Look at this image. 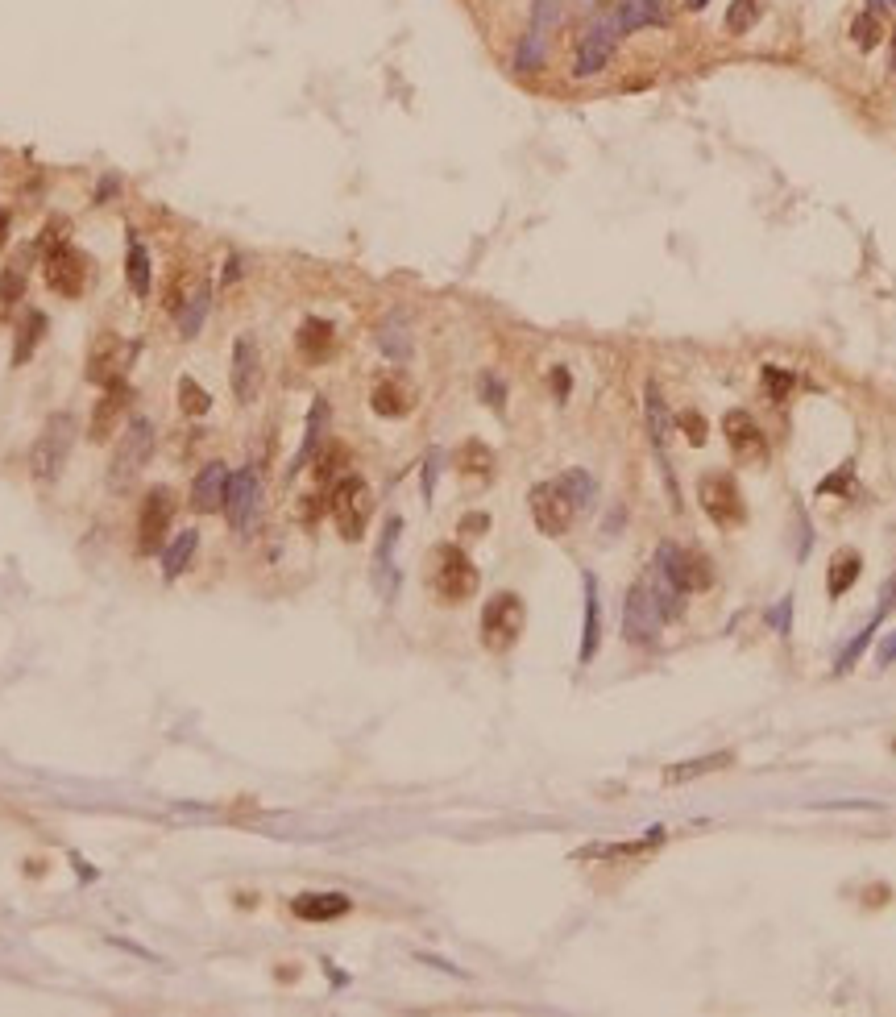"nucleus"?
<instances>
[{"label":"nucleus","instance_id":"obj_1","mask_svg":"<svg viewBox=\"0 0 896 1017\" xmlns=\"http://www.w3.org/2000/svg\"><path fill=\"white\" fill-rule=\"evenodd\" d=\"M478 586H482V573H478V565H473L457 544L436 548V557H432V590H436L440 602H448V607H461V602H469L473 594H478Z\"/></svg>","mask_w":896,"mask_h":1017},{"label":"nucleus","instance_id":"obj_2","mask_svg":"<svg viewBox=\"0 0 896 1017\" xmlns=\"http://www.w3.org/2000/svg\"><path fill=\"white\" fill-rule=\"evenodd\" d=\"M75 416H67V411H59V416H50L46 424H42V432H38V441H34V449H30V474L38 478V482H54L63 474V465H67V457H71V445H75Z\"/></svg>","mask_w":896,"mask_h":1017},{"label":"nucleus","instance_id":"obj_3","mask_svg":"<svg viewBox=\"0 0 896 1017\" xmlns=\"http://www.w3.org/2000/svg\"><path fill=\"white\" fill-rule=\"evenodd\" d=\"M328 511H332L336 532H341L345 540H361V536H366V528H370V515H374V490L366 486V478L349 474V478L336 482Z\"/></svg>","mask_w":896,"mask_h":1017},{"label":"nucleus","instance_id":"obj_4","mask_svg":"<svg viewBox=\"0 0 896 1017\" xmlns=\"http://www.w3.org/2000/svg\"><path fill=\"white\" fill-rule=\"evenodd\" d=\"M150 453H154V424H150L146 416H137V420L125 428V436L117 441V449H112V461H108V490H125L137 474L146 470Z\"/></svg>","mask_w":896,"mask_h":1017},{"label":"nucleus","instance_id":"obj_5","mask_svg":"<svg viewBox=\"0 0 896 1017\" xmlns=\"http://www.w3.org/2000/svg\"><path fill=\"white\" fill-rule=\"evenodd\" d=\"M523 623H527L523 598L511 594V590L494 594L482 607V644L490 652H511L519 644V636H523Z\"/></svg>","mask_w":896,"mask_h":1017},{"label":"nucleus","instance_id":"obj_6","mask_svg":"<svg viewBox=\"0 0 896 1017\" xmlns=\"http://www.w3.org/2000/svg\"><path fill=\"white\" fill-rule=\"evenodd\" d=\"M42 274H46V287L63 299H79L88 291V274H92V258L75 250L71 241H59L46 250V262H42Z\"/></svg>","mask_w":896,"mask_h":1017},{"label":"nucleus","instance_id":"obj_7","mask_svg":"<svg viewBox=\"0 0 896 1017\" xmlns=\"http://www.w3.org/2000/svg\"><path fill=\"white\" fill-rule=\"evenodd\" d=\"M656 569H660L677 590H685V594H697V590H710V586H714V565H710L706 553H697V548L660 544V548H656Z\"/></svg>","mask_w":896,"mask_h":1017},{"label":"nucleus","instance_id":"obj_8","mask_svg":"<svg viewBox=\"0 0 896 1017\" xmlns=\"http://www.w3.org/2000/svg\"><path fill=\"white\" fill-rule=\"evenodd\" d=\"M133 357H137V345L133 341H125V337H117V333H100L96 341H92V349H88V382L92 387H117V382H125V374H129V366H133Z\"/></svg>","mask_w":896,"mask_h":1017},{"label":"nucleus","instance_id":"obj_9","mask_svg":"<svg viewBox=\"0 0 896 1017\" xmlns=\"http://www.w3.org/2000/svg\"><path fill=\"white\" fill-rule=\"evenodd\" d=\"M619 38H623V25H619V17H614V9L598 13L590 25H585V34L577 42V67H573V75H581V79L598 75L614 59V46H619Z\"/></svg>","mask_w":896,"mask_h":1017},{"label":"nucleus","instance_id":"obj_10","mask_svg":"<svg viewBox=\"0 0 896 1017\" xmlns=\"http://www.w3.org/2000/svg\"><path fill=\"white\" fill-rule=\"evenodd\" d=\"M697 503H702V511L714 519L718 528H726V532L747 524L743 490L735 486V478H731V474H706L702 482H697Z\"/></svg>","mask_w":896,"mask_h":1017},{"label":"nucleus","instance_id":"obj_11","mask_svg":"<svg viewBox=\"0 0 896 1017\" xmlns=\"http://www.w3.org/2000/svg\"><path fill=\"white\" fill-rule=\"evenodd\" d=\"M258 511H262V482L254 470H237L229 478V494H224V519L237 536H249L258 528Z\"/></svg>","mask_w":896,"mask_h":1017},{"label":"nucleus","instance_id":"obj_12","mask_svg":"<svg viewBox=\"0 0 896 1017\" xmlns=\"http://www.w3.org/2000/svg\"><path fill=\"white\" fill-rule=\"evenodd\" d=\"M527 503H531V519H536V528H540L544 536H565V532L573 528V519H577V507H573L569 494L560 490V482H540V486H531Z\"/></svg>","mask_w":896,"mask_h":1017},{"label":"nucleus","instance_id":"obj_13","mask_svg":"<svg viewBox=\"0 0 896 1017\" xmlns=\"http://www.w3.org/2000/svg\"><path fill=\"white\" fill-rule=\"evenodd\" d=\"M660 627H664V615H660V607H656V598H652L648 582H635V586L627 590V602H623V636H627L631 644L652 648L656 636H660Z\"/></svg>","mask_w":896,"mask_h":1017},{"label":"nucleus","instance_id":"obj_14","mask_svg":"<svg viewBox=\"0 0 896 1017\" xmlns=\"http://www.w3.org/2000/svg\"><path fill=\"white\" fill-rule=\"evenodd\" d=\"M175 519V490L171 486H154L142 499V515H137V553H158V544L171 532Z\"/></svg>","mask_w":896,"mask_h":1017},{"label":"nucleus","instance_id":"obj_15","mask_svg":"<svg viewBox=\"0 0 896 1017\" xmlns=\"http://www.w3.org/2000/svg\"><path fill=\"white\" fill-rule=\"evenodd\" d=\"M229 382H233L237 403H258V395H262V349H258L254 333H241L233 341V374H229Z\"/></svg>","mask_w":896,"mask_h":1017},{"label":"nucleus","instance_id":"obj_16","mask_svg":"<svg viewBox=\"0 0 896 1017\" xmlns=\"http://www.w3.org/2000/svg\"><path fill=\"white\" fill-rule=\"evenodd\" d=\"M722 432H726V445H731V453L739 461L760 465L768 457V436H764L760 424L747 416V411H726V416H722Z\"/></svg>","mask_w":896,"mask_h":1017},{"label":"nucleus","instance_id":"obj_17","mask_svg":"<svg viewBox=\"0 0 896 1017\" xmlns=\"http://www.w3.org/2000/svg\"><path fill=\"white\" fill-rule=\"evenodd\" d=\"M129 399H133V387H129V382H117V387H108V391L100 395V403L92 407V420H88V441H92V445H104V441H112V436H117V428L125 424Z\"/></svg>","mask_w":896,"mask_h":1017},{"label":"nucleus","instance_id":"obj_18","mask_svg":"<svg viewBox=\"0 0 896 1017\" xmlns=\"http://www.w3.org/2000/svg\"><path fill=\"white\" fill-rule=\"evenodd\" d=\"M229 465L224 461H208L200 474H195V482H191V507L200 511V515H216V511H224V494H229Z\"/></svg>","mask_w":896,"mask_h":1017},{"label":"nucleus","instance_id":"obj_19","mask_svg":"<svg viewBox=\"0 0 896 1017\" xmlns=\"http://www.w3.org/2000/svg\"><path fill=\"white\" fill-rule=\"evenodd\" d=\"M370 407L378 411L382 420H403V416H411V407H415V391L407 387L399 374H390V378H382L378 387H374Z\"/></svg>","mask_w":896,"mask_h":1017},{"label":"nucleus","instance_id":"obj_20","mask_svg":"<svg viewBox=\"0 0 896 1017\" xmlns=\"http://www.w3.org/2000/svg\"><path fill=\"white\" fill-rule=\"evenodd\" d=\"M295 349L303 353V362H312V366L328 362L332 349H336V333H332V324H328V320H320V316H307V320L299 324V333H295Z\"/></svg>","mask_w":896,"mask_h":1017},{"label":"nucleus","instance_id":"obj_21","mask_svg":"<svg viewBox=\"0 0 896 1017\" xmlns=\"http://www.w3.org/2000/svg\"><path fill=\"white\" fill-rule=\"evenodd\" d=\"M353 910V901L345 893H299L291 901V914L303 922H332V918H345Z\"/></svg>","mask_w":896,"mask_h":1017},{"label":"nucleus","instance_id":"obj_22","mask_svg":"<svg viewBox=\"0 0 896 1017\" xmlns=\"http://www.w3.org/2000/svg\"><path fill=\"white\" fill-rule=\"evenodd\" d=\"M30 262H34V250H21L5 262L0 270V316H9L21 299H25V283H30Z\"/></svg>","mask_w":896,"mask_h":1017},{"label":"nucleus","instance_id":"obj_23","mask_svg":"<svg viewBox=\"0 0 896 1017\" xmlns=\"http://www.w3.org/2000/svg\"><path fill=\"white\" fill-rule=\"evenodd\" d=\"M581 586H585V631H581V652H577V661L590 665L594 652H598V640H602V602H598V582H594V573H585Z\"/></svg>","mask_w":896,"mask_h":1017},{"label":"nucleus","instance_id":"obj_24","mask_svg":"<svg viewBox=\"0 0 896 1017\" xmlns=\"http://www.w3.org/2000/svg\"><path fill=\"white\" fill-rule=\"evenodd\" d=\"M195 553H200V532H195V528H183L171 544L162 548V577H166V582H175V577H183V573L191 569Z\"/></svg>","mask_w":896,"mask_h":1017},{"label":"nucleus","instance_id":"obj_25","mask_svg":"<svg viewBox=\"0 0 896 1017\" xmlns=\"http://www.w3.org/2000/svg\"><path fill=\"white\" fill-rule=\"evenodd\" d=\"M324 432H328V403L324 399H316L312 403V416H307V432H303V445H299V453L291 457V470L287 474H299L307 461H312L316 453H320V445H324Z\"/></svg>","mask_w":896,"mask_h":1017},{"label":"nucleus","instance_id":"obj_26","mask_svg":"<svg viewBox=\"0 0 896 1017\" xmlns=\"http://www.w3.org/2000/svg\"><path fill=\"white\" fill-rule=\"evenodd\" d=\"M614 17H619L623 34H627V30H643V25H664L668 9L660 5V0H619V5H614Z\"/></svg>","mask_w":896,"mask_h":1017},{"label":"nucleus","instance_id":"obj_27","mask_svg":"<svg viewBox=\"0 0 896 1017\" xmlns=\"http://www.w3.org/2000/svg\"><path fill=\"white\" fill-rule=\"evenodd\" d=\"M403 532V519H390L382 544H378V557H374V582L382 590V598H395V565H390V553H395V540Z\"/></svg>","mask_w":896,"mask_h":1017},{"label":"nucleus","instance_id":"obj_28","mask_svg":"<svg viewBox=\"0 0 896 1017\" xmlns=\"http://www.w3.org/2000/svg\"><path fill=\"white\" fill-rule=\"evenodd\" d=\"M643 399H648V428H652V445H656V453H660V461H664V474H668V403H664V395H660V387L656 382H648V391H643Z\"/></svg>","mask_w":896,"mask_h":1017},{"label":"nucleus","instance_id":"obj_29","mask_svg":"<svg viewBox=\"0 0 896 1017\" xmlns=\"http://www.w3.org/2000/svg\"><path fill=\"white\" fill-rule=\"evenodd\" d=\"M735 764V752H714V756H697V760H685V764H672L664 781L668 785H685L693 777H706V773H718V768H731Z\"/></svg>","mask_w":896,"mask_h":1017},{"label":"nucleus","instance_id":"obj_30","mask_svg":"<svg viewBox=\"0 0 896 1017\" xmlns=\"http://www.w3.org/2000/svg\"><path fill=\"white\" fill-rule=\"evenodd\" d=\"M125 279H129V291L137 295V299H146L150 295V283H154V262H150V254H146V245L142 241H129V262H125Z\"/></svg>","mask_w":896,"mask_h":1017},{"label":"nucleus","instance_id":"obj_31","mask_svg":"<svg viewBox=\"0 0 896 1017\" xmlns=\"http://www.w3.org/2000/svg\"><path fill=\"white\" fill-rule=\"evenodd\" d=\"M46 337V316L38 312V308H30L25 312V320H21V328H17V345H13V366H25L34 357V349H38V341Z\"/></svg>","mask_w":896,"mask_h":1017},{"label":"nucleus","instance_id":"obj_32","mask_svg":"<svg viewBox=\"0 0 896 1017\" xmlns=\"http://www.w3.org/2000/svg\"><path fill=\"white\" fill-rule=\"evenodd\" d=\"M195 287H200V274L187 270V266H175V270H171V283H166V291H162V308L171 312V316H179L183 304L195 295Z\"/></svg>","mask_w":896,"mask_h":1017},{"label":"nucleus","instance_id":"obj_33","mask_svg":"<svg viewBox=\"0 0 896 1017\" xmlns=\"http://www.w3.org/2000/svg\"><path fill=\"white\" fill-rule=\"evenodd\" d=\"M208 308H212V287H208V279H200V287H195V295L183 304V312H179V333L191 341L195 333L204 328V316H208Z\"/></svg>","mask_w":896,"mask_h":1017},{"label":"nucleus","instance_id":"obj_34","mask_svg":"<svg viewBox=\"0 0 896 1017\" xmlns=\"http://www.w3.org/2000/svg\"><path fill=\"white\" fill-rule=\"evenodd\" d=\"M859 569H863V561H859V553H838L834 561H830V577H826V590H830V598H843L855 582H859Z\"/></svg>","mask_w":896,"mask_h":1017},{"label":"nucleus","instance_id":"obj_35","mask_svg":"<svg viewBox=\"0 0 896 1017\" xmlns=\"http://www.w3.org/2000/svg\"><path fill=\"white\" fill-rule=\"evenodd\" d=\"M457 470L461 474H473V478H490L494 474V449L482 445V441H465L457 449Z\"/></svg>","mask_w":896,"mask_h":1017},{"label":"nucleus","instance_id":"obj_36","mask_svg":"<svg viewBox=\"0 0 896 1017\" xmlns=\"http://www.w3.org/2000/svg\"><path fill=\"white\" fill-rule=\"evenodd\" d=\"M378 345H382V353L390 357V362H407L411 357V337H407V324L395 316V320H386L382 328H378Z\"/></svg>","mask_w":896,"mask_h":1017},{"label":"nucleus","instance_id":"obj_37","mask_svg":"<svg viewBox=\"0 0 896 1017\" xmlns=\"http://www.w3.org/2000/svg\"><path fill=\"white\" fill-rule=\"evenodd\" d=\"M556 482H560V490H565L569 499H573V507H577V511H585V507H590V503H594V494H598L594 478L585 474V470H565V474H560Z\"/></svg>","mask_w":896,"mask_h":1017},{"label":"nucleus","instance_id":"obj_38","mask_svg":"<svg viewBox=\"0 0 896 1017\" xmlns=\"http://www.w3.org/2000/svg\"><path fill=\"white\" fill-rule=\"evenodd\" d=\"M179 407H183V416H208L212 411V395L200 387L195 378H179Z\"/></svg>","mask_w":896,"mask_h":1017},{"label":"nucleus","instance_id":"obj_39","mask_svg":"<svg viewBox=\"0 0 896 1017\" xmlns=\"http://www.w3.org/2000/svg\"><path fill=\"white\" fill-rule=\"evenodd\" d=\"M851 38H855V46L859 50H876L880 42H884V25H880V17L867 9V13H859L855 17V25H851Z\"/></svg>","mask_w":896,"mask_h":1017},{"label":"nucleus","instance_id":"obj_40","mask_svg":"<svg viewBox=\"0 0 896 1017\" xmlns=\"http://www.w3.org/2000/svg\"><path fill=\"white\" fill-rule=\"evenodd\" d=\"M760 13H764L760 0H735V5L726 9V30H731V34H747L751 25L760 21Z\"/></svg>","mask_w":896,"mask_h":1017},{"label":"nucleus","instance_id":"obj_41","mask_svg":"<svg viewBox=\"0 0 896 1017\" xmlns=\"http://www.w3.org/2000/svg\"><path fill=\"white\" fill-rule=\"evenodd\" d=\"M876 627H880V619H872V623H867V627L859 631V636L851 640V648H847L843 656H838V665H834V673H847V669H851V665L859 661V656H863V648H867V640H872V636H876Z\"/></svg>","mask_w":896,"mask_h":1017},{"label":"nucleus","instance_id":"obj_42","mask_svg":"<svg viewBox=\"0 0 896 1017\" xmlns=\"http://www.w3.org/2000/svg\"><path fill=\"white\" fill-rule=\"evenodd\" d=\"M544 59V38L540 34H527L523 46H519V71H536Z\"/></svg>","mask_w":896,"mask_h":1017},{"label":"nucleus","instance_id":"obj_43","mask_svg":"<svg viewBox=\"0 0 896 1017\" xmlns=\"http://www.w3.org/2000/svg\"><path fill=\"white\" fill-rule=\"evenodd\" d=\"M478 391H482V403L494 407V411H502V403H507V387H502L494 374H482V378H478Z\"/></svg>","mask_w":896,"mask_h":1017},{"label":"nucleus","instance_id":"obj_44","mask_svg":"<svg viewBox=\"0 0 896 1017\" xmlns=\"http://www.w3.org/2000/svg\"><path fill=\"white\" fill-rule=\"evenodd\" d=\"M793 382H797V378H793L789 370H780V366H764V387H768L776 399L789 395V391H793Z\"/></svg>","mask_w":896,"mask_h":1017},{"label":"nucleus","instance_id":"obj_45","mask_svg":"<svg viewBox=\"0 0 896 1017\" xmlns=\"http://www.w3.org/2000/svg\"><path fill=\"white\" fill-rule=\"evenodd\" d=\"M677 424H681V432L689 436V445H706V420L697 416V411H681Z\"/></svg>","mask_w":896,"mask_h":1017},{"label":"nucleus","instance_id":"obj_46","mask_svg":"<svg viewBox=\"0 0 896 1017\" xmlns=\"http://www.w3.org/2000/svg\"><path fill=\"white\" fill-rule=\"evenodd\" d=\"M789 615H793V598L784 594V598L776 602V607L768 611V627H772V631H780V636H789Z\"/></svg>","mask_w":896,"mask_h":1017},{"label":"nucleus","instance_id":"obj_47","mask_svg":"<svg viewBox=\"0 0 896 1017\" xmlns=\"http://www.w3.org/2000/svg\"><path fill=\"white\" fill-rule=\"evenodd\" d=\"M892 661H896V627L888 631V636H884V644L876 648V665H880V669H888Z\"/></svg>","mask_w":896,"mask_h":1017},{"label":"nucleus","instance_id":"obj_48","mask_svg":"<svg viewBox=\"0 0 896 1017\" xmlns=\"http://www.w3.org/2000/svg\"><path fill=\"white\" fill-rule=\"evenodd\" d=\"M569 391H573L569 370H565V366H556V370H552V395H556V399H569Z\"/></svg>","mask_w":896,"mask_h":1017},{"label":"nucleus","instance_id":"obj_49","mask_svg":"<svg viewBox=\"0 0 896 1017\" xmlns=\"http://www.w3.org/2000/svg\"><path fill=\"white\" fill-rule=\"evenodd\" d=\"M847 482H851V465H843V470H838L834 478H826L818 490H822V494H830V490H847Z\"/></svg>","mask_w":896,"mask_h":1017},{"label":"nucleus","instance_id":"obj_50","mask_svg":"<svg viewBox=\"0 0 896 1017\" xmlns=\"http://www.w3.org/2000/svg\"><path fill=\"white\" fill-rule=\"evenodd\" d=\"M486 528H490L486 515H465V519H461V532H465V536H469V532H486Z\"/></svg>","mask_w":896,"mask_h":1017},{"label":"nucleus","instance_id":"obj_51","mask_svg":"<svg viewBox=\"0 0 896 1017\" xmlns=\"http://www.w3.org/2000/svg\"><path fill=\"white\" fill-rule=\"evenodd\" d=\"M436 465H440V453H432V457H428V465H424V499H432V478H436Z\"/></svg>","mask_w":896,"mask_h":1017},{"label":"nucleus","instance_id":"obj_52","mask_svg":"<svg viewBox=\"0 0 896 1017\" xmlns=\"http://www.w3.org/2000/svg\"><path fill=\"white\" fill-rule=\"evenodd\" d=\"M237 274H241V262L229 258V262H224V283H237Z\"/></svg>","mask_w":896,"mask_h":1017},{"label":"nucleus","instance_id":"obj_53","mask_svg":"<svg viewBox=\"0 0 896 1017\" xmlns=\"http://www.w3.org/2000/svg\"><path fill=\"white\" fill-rule=\"evenodd\" d=\"M112 191H117V179H112V175H108V179L100 183V196H96V200H108V196H112Z\"/></svg>","mask_w":896,"mask_h":1017},{"label":"nucleus","instance_id":"obj_54","mask_svg":"<svg viewBox=\"0 0 896 1017\" xmlns=\"http://www.w3.org/2000/svg\"><path fill=\"white\" fill-rule=\"evenodd\" d=\"M5 241H9V216L0 212V245H5Z\"/></svg>","mask_w":896,"mask_h":1017},{"label":"nucleus","instance_id":"obj_55","mask_svg":"<svg viewBox=\"0 0 896 1017\" xmlns=\"http://www.w3.org/2000/svg\"><path fill=\"white\" fill-rule=\"evenodd\" d=\"M706 5H710V0H685V9H689V13H697V9H706Z\"/></svg>","mask_w":896,"mask_h":1017},{"label":"nucleus","instance_id":"obj_56","mask_svg":"<svg viewBox=\"0 0 896 1017\" xmlns=\"http://www.w3.org/2000/svg\"><path fill=\"white\" fill-rule=\"evenodd\" d=\"M892 67H896V54H892Z\"/></svg>","mask_w":896,"mask_h":1017},{"label":"nucleus","instance_id":"obj_57","mask_svg":"<svg viewBox=\"0 0 896 1017\" xmlns=\"http://www.w3.org/2000/svg\"><path fill=\"white\" fill-rule=\"evenodd\" d=\"M888 5H896V0H888Z\"/></svg>","mask_w":896,"mask_h":1017}]
</instances>
